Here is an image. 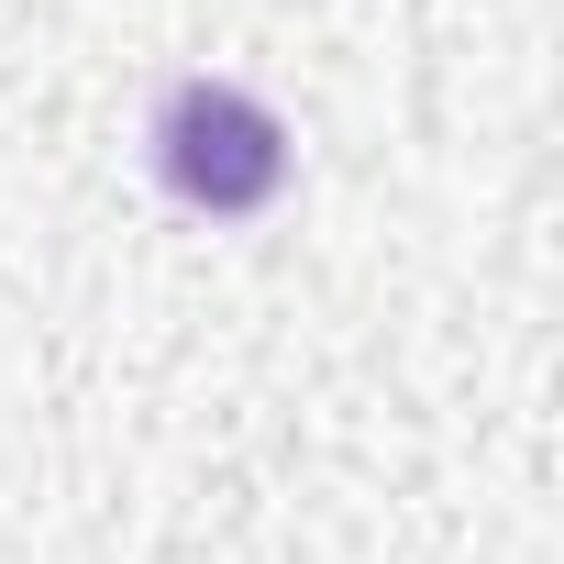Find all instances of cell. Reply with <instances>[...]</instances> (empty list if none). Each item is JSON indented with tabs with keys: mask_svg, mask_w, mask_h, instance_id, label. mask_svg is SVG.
Masks as SVG:
<instances>
[{
	"mask_svg": "<svg viewBox=\"0 0 564 564\" xmlns=\"http://www.w3.org/2000/svg\"><path fill=\"white\" fill-rule=\"evenodd\" d=\"M155 166H166V188L188 199V210H254V199H276V177H289V133H276V111L265 100H243V89H221V78H188V89H166V111H155Z\"/></svg>",
	"mask_w": 564,
	"mask_h": 564,
	"instance_id": "6da1fadb",
	"label": "cell"
}]
</instances>
